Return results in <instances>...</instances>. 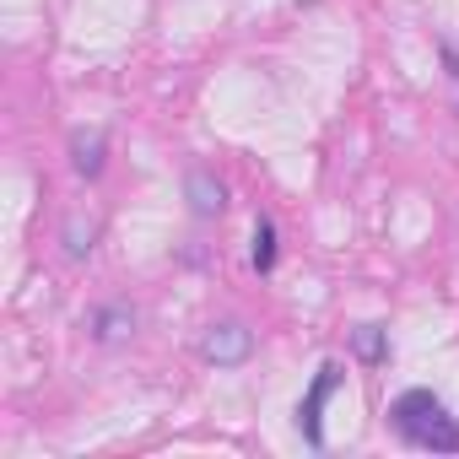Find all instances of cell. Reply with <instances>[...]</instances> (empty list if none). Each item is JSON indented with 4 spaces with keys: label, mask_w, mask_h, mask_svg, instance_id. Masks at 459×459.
Here are the masks:
<instances>
[{
    "label": "cell",
    "mask_w": 459,
    "mask_h": 459,
    "mask_svg": "<svg viewBox=\"0 0 459 459\" xmlns=\"http://www.w3.org/2000/svg\"><path fill=\"white\" fill-rule=\"evenodd\" d=\"M335 389H341V362H325L319 378H314V389H308L303 405H298V432H303L314 448H325V405H330Z\"/></svg>",
    "instance_id": "2"
},
{
    "label": "cell",
    "mask_w": 459,
    "mask_h": 459,
    "mask_svg": "<svg viewBox=\"0 0 459 459\" xmlns=\"http://www.w3.org/2000/svg\"><path fill=\"white\" fill-rule=\"evenodd\" d=\"M92 335H98L103 346H119V341H130V335H135V308H125V303H108V308H98V314H92Z\"/></svg>",
    "instance_id": "5"
},
{
    "label": "cell",
    "mask_w": 459,
    "mask_h": 459,
    "mask_svg": "<svg viewBox=\"0 0 459 459\" xmlns=\"http://www.w3.org/2000/svg\"><path fill=\"white\" fill-rule=\"evenodd\" d=\"M389 421L416 448H459V416H448V405L432 389H405L389 405Z\"/></svg>",
    "instance_id": "1"
},
{
    "label": "cell",
    "mask_w": 459,
    "mask_h": 459,
    "mask_svg": "<svg viewBox=\"0 0 459 459\" xmlns=\"http://www.w3.org/2000/svg\"><path fill=\"white\" fill-rule=\"evenodd\" d=\"M249 351H255V335H249V325H238V319L211 325V330H205V341H200V357H205V362H216V368H238Z\"/></svg>",
    "instance_id": "3"
},
{
    "label": "cell",
    "mask_w": 459,
    "mask_h": 459,
    "mask_svg": "<svg viewBox=\"0 0 459 459\" xmlns=\"http://www.w3.org/2000/svg\"><path fill=\"white\" fill-rule=\"evenodd\" d=\"M249 260H255V271H260V276L276 265V227H271L265 216L255 221V249H249Z\"/></svg>",
    "instance_id": "8"
},
{
    "label": "cell",
    "mask_w": 459,
    "mask_h": 459,
    "mask_svg": "<svg viewBox=\"0 0 459 459\" xmlns=\"http://www.w3.org/2000/svg\"><path fill=\"white\" fill-rule=\"evenodd\" d=\"M71 162H76V173H103V135H76L71 141Z\"/></svg>",
    "instance_id": "6"
},
{
    "label": "cell",
    "mask_w": 459,
    "mask_h": 459,
    "mask_svg": "<svg viewBox=\"0 0 459 459\" xmlns=\"http://www.w3.org/2000/svg\"><path fill=\"white\" fill-rule=\"evenodd\" d=\"M351 346H357L362 362H384V357H389V341H384L378 325H357V330H351Z\"/></svg>",
    "instance_id": "7"
},
{
    "label": "cell",
    "mask_w": 459,
    "mask_h": 459,
    "mask_svg": "<svg viewBox=\"0 0 459 459\" xmlns=\"http://www.w3.org/2000/svg\"><path fill=\"white\" fill-rule=\"evenodd\" d=\"M184 195H189V211H195V216H221V205H227V189H221L205 168H195V173L184 178Z\"/></svg>",
    "instance_id": "4"
}]
</instances>
